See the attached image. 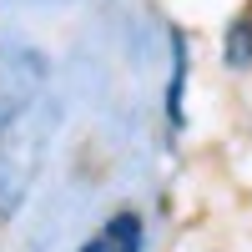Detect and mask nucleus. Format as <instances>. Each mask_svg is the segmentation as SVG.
Masks as SVG:
<instances>
[{"label": "nucleus", "mask_w": 252, "mask_h": 252, "mask_svg": "<svg viewBox=\"0 0 252 252\" xmlns=\"http://www.w3.org/2000/svg\"><path fill=\"white\" fill-rule=\"evenodd\" d=\"M222 61L232 71H247L252 66V10H242L232 26H227V35H222Z\"/></svg>", "instance_id": "20e7f679"}, {"label": "nucleus", "mask_w": 252, "mask_h": 252, "mask_svg": "<svg viewBox=\"0 0 252 252\" xmlns=\"http://www.w3.org/2000/svg\"><path fill=\"white\" fill-rule=\"evenodd\" d=\"M35 157H40V136L35 126L10 111L0 121V217H10L31 192V177H35Z\"/></svg>", "instance_id": "f257e3e1"}, {"label": "nucleus", "mask_w": 252, "mask_h": 252, "mask_svg": "<svg viewBox=\"0 0 252 252\" xmlns=\"http://www.w3.org/2000/svg\"><path fill=\"white\" fill-rule=\"evenodd\" d=\"M81 252H111V247H106V237H91V242L81 247Z\"/></svg>", "instance_id": "39448f33"}, {"label": "nucleus", "mask_w": 252, "mask_h": 252, "mask_svg": "<svg viewBox=\"0 0 252 252\" xmlns=\"http://www.w3.org/2000/svg\"><path fill=\"white\" fill-rule=\"evenodd\" d=\"M101 237H106V247L111 252H141V242H146V227H141V212H116L106 227H101Z\"/></svg>", "instance_id": "7ed1b4c3"}, {"label": "nucleus", "mask_w": 252, "mask_h": 252, "mask_svg": "<svg viewBox=\"0 0 252 252\" xmlns=\"http://www.w3.org/2000/svg\"><path fill=\"white\" fill-rule=\"evenodd\" d=\"M187 61H192V51H187V35H182V26H172V81H166V121H172V131H182V126H187V111H182Z\"/></svg>", "instance_id": "f03ea898"}]
</instances>
